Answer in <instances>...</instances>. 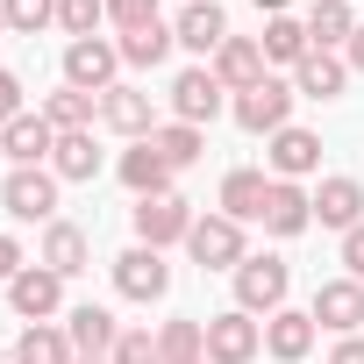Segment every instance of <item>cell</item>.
I'll use <instances>...</instances> for the list:
<instances>
[{
    "mask_svg": "<svg viewBox=\"0 0 364 364\" xmlns=\"http://www.w3.org/2000/svg\"><path fill=\"white\" fill-rule=\"evenodd\" d=\"M58 186L65 178L50 171V164H29V171H8V186H0V208H8L15 222H58Z\"/></svg>",
    "mask_w": 364,
    "mask_h": 364,
    "instance_id": "6da1fadb",
    "label": "cell"
},
{
    "mask_svg": "<svg viewBox=\"0 0 364 364\" xmlns=\"http://www.w3.org/2000/svg\"><path fill=\"white\" fill-rule=\"evenodd\" d=\"M293 79H257L250 93H236L229 107H236V122L250 129V136H279V129H293Z\"/></svg>",
    "mask_w": 364,
    "mask_h": 364,
    "instance_id": "7a4b0ae2",
    "label": "cell"
},
{
    "mask_svg": "<svg viewBox=\"0 0 364 364\" xmlns=\"http://www.w3.org/2000/svg\"><path fill=\"white\" fill-rule=\"evenodd\" d=\"M286 286H293V272H286V257H243L236 264V307L243 314H279L286 307Z\"/></svg>",
    "mask_w": 364,
    "mask_h": 364,
    "instance_id": "3957f363",
    "label": "cell"
},
{
    "mask_svg": "<svg viewBox=\"0 0 364 364\" xmlns=\"http://www.w3.org/2000/svg\"><path fill=\"white\" fill-rule=\"evenodd\" d=\"M114 72H122V43H107V36H79V43H65V86H79V93H107V86H122Z\"/></svg>",
    "mask_w": 364,
    "mask_h": 364,
    "instance_id": "277c9868",
    "label": "cell"
},
{
    "mask_svg": "<svg viewBox=\"0 0 364 364\" xmlns=\"http://www.w3.org/2000/svg\"><path fill=\"white\" fill-rule=\"evenodd\" d=\"M186 250H193L200 272H236V264L250 257V250H243V222H229V215H193Z\"/></svg>",
    "mask_w": 364,
    "mask_h": 364,
    "instance_id": "5b68a950",
    "label": "cell"
},
{
    "mask_svg": "<svg viewBox=\"0 0 364 364\" xmlns=\"http://www.w3.org/2000/svg\"><path fill=\"white\" fill-rule=\"evenodd\" d=\"M114 293H122V300H136V307L164 300V293H171V264H164V250H150V243L122 250V257H114Z\"/></svg>",
    "mask_w": 364,
    "mask_h": 364,
    "instance_id": "8992f818",
    "label": "cell"
},
{
    "mask_svg": "<svg viewBox=\"0 0 364 364\" xmlns=\"http://www.w3.org/2000/svg\"><path fill=\"white\" fill-rule=\"evenodd\" d=\"M264 350V321L229 307V314H208V364H250Z\"/></svg>",
    "mask_w": 364,
    "mask_h": 364,
    "instance_id": "52a82bcc",
    "label": "cell"
},
{
    "mask_svg": "<svg viewBox=\"0 0 364 364\" xmlns=\"http://www.w3.org/2000/svg\"><path fill=\"white\" fill-rule=\"evenodd\" d=\"M222 100H229V86L215 79V65H186V72H178L171 79V122H215L222 114Z\"/></svg>",
    "mask_w": 364,
    "mask_h": 364,
    "instance_id": "ba28073f",
    "label": "cell"
},
{
    "mask_svg": "<svg viewBox=\"0 0 364 364\" xmlns=\"http://www.w3.org/2000/svg\"><path fill=\"white\" fill-rule=\"evenodd\" d=\"M186 236H193V200H178V193L136 200V243L164 250V243H186Z\"/></svg>",
    "mask_w": 364,
    "mask_h": 364,
    "instance_id": "9c48e42d",
    "label": "cell"
},
{
    "mask_svg": "<svg viewBox=\"0 0 364 364\" xmlns=\"http://www.w3.org/2000/svg\"><path fill=\"white\" fill-rule=\"evenodd\" d=\"M8 307H15L22 321H50V314L65 307V279H58L50 264H22L15 286H8Z\"/></svg>",
    "mask_w": 364,
    "mask_h": 364,
    "instance_id": "30bf717a",
    "label": "cell"
},
{
    "mask_svg": "<svg viewBox=\"0 0 364 364\" xmlns=\"http://www.w3.org/2000/svg\"><path fill=\"white\" fill-rule=\"evenodd\" d=\"M314 328H336V336H357L364 328V286L357 279H321L314 286Z\"/></svg>",
    "mask_w": 364,
    "mask_h": 364,
    "instance_id": "8fae6325",
    "label": "cell"
},
{
    "mask_svg": "<svg viewBox=\"0 0 364 364\" xmlns=\"http://www.w3.org/2000/svg\"><path fill=\"white\" fill-rule=\"evenodd\" d=\"M50 150H58V129L43 122V107H36V114H15L8 129H0V157H8L15 171H29V164H50Z\"/></svg>",
    "mask_w": 364,
    "mask_h": 364,
    "instance_id": "7c38bea8",
    "label": "cell"
},
{
    "mask_svg": "<svg viewBox=\"0 0 364 364\" xmlns=\"http://www.w3.org/2000/svg\"><path fill=\"white\" fill-rule=\"evenodd\" d=\"M100 122H107L114 136H136V143L157 136V107H150L143 86H107V93H100Z\"/></svg>",
    "mask_w": 364,
    "mask_h": 364,
    "instance_id": "4fadbf2b",
    "label": "cell"
},
{
    "mask_svg": "<svg viewBox=\"0 0 364 364\" xmlns=\"http://www.w3.org/2000/svg\"><path fill=\"white\" fill-rule=\"evenodd\" d=\"M171 36L186 43V50H200V58H215V50L229 43V15L215 8V0H186V8H178V22H171Z\"/></svg>",
    "mask_w": 364,
    "mask_h": 364,
    "instance_id": "5bb4252c",
    "label": "cell"
},
{
    "mask_svg": "<svg viewBox=\"0 0 364 364\" xmlns=\"http://www.w3.org/2000/svg\"><path fill=\"white\" fill-rule=\"evenodd\" d=\"M264 229H272V236H307V229H314V193H300L293 178H272V193H264Z\"/></svg>",
    "mask_w": 364,
    "mask_h": 364,
    "instance_id": "9a60e30c",
    "label": "cell"
},
{
    "mask_svg": "<svg viewBox=\"0 0 364 364\" xmlns=\"http://www.w3.org/2000/svg\"><path fill=\"white\" fill-rule=\"evenodd\" d=\"M264 157H272L279 178H293V186H300V178L321 164V136H314V129H279V136H264Z\"/></svg>",
    "mask_w": 364,
    "mask_h": 364,
    "instance_id": "2e32d148",
    "label": "cell"
},
{
    "mask_svg": "<svg viewBox=\"0 0 364 364\" xmlns=\"http://www.w3.org/2000/svg\"><path fill=\"white\" fill-rule=\"evenodd\" d=\"M215 79H222L229 93H250L257 79H272V72H264V43H257V36H229V43L215 50Z\"/></svg>",
    "mask_w": 364,
    "mask_h": 364,
    "instance_id": "e0dca14e",
    "label": "cell"
},
{
    "mask_svg": "<svg viewBox=\"0 0 364 364\" xmlns=\"http://www.w3.org/2000/svg\"><path fill=\"white\" fill-rule=\"evenodd\" d=\"M65 336H72V350H79V357H114L122 321H114L107 307H93V300H86V307H72V314H65Z\"/></svg>",
    "mask_w": 364,
    "mask_h": 364,
    "instance_id": "ac0fdd59",
    "label": "cell"
},
{
    "mask_svg": "<svg viewBox=\"0 0 364 364\" xmlns=\"http://www.w3.org/2000/svg\"><path fill=\"white\" fill-rule=\"evenodd\" d=\"M343 86H350V65H343L336 50H307V58L293 65V93H300V100H336Z\"/></svg>",
    "mask_w": 364,
    "mask_h": 364,
    "instance_id": "d6986e66",
    "label": "cell"
},
{
    "mask_svg": "<svg viewBox=\"0 0 364 364\" xmlns=\"http://www.w3.org/2000/svg\"><path fill=\"white\" fill-rule=\"evenodd\" d=\"M36 264H50L58 279H79V272L93 264L86 229H79V222H50V229H43V257H36Z\"/></svg>",
    "mask_w": 364,
    "mask_h": 364,
    "instance_id": "ffe728a7",
    "label": "cell"
},
{
    "mask_svg": "<svg viewBox=\"0 0 364 364\" xmlns=\"http://www.w3.org/2000/svg\"><path fill=\"white\" fill-rule=\"evenodd\" d=\"M114 171H122V186H129L136 200H157V193H171V164H164L150 143H129Z\"/></svg>",
    "mask_w": 364,
    "mask_h": 364,
    "instance_id": "44dd1931",
    "label": "cell"
},
{
    "mask_svg": "<svg viewBox=\"0 0 364 364\" xmlns=\"http://www.w3.org/2000/svg\"><path fill=\"white\" fill-rule=\"evenodd\" d=\"M314 222L350 236V229L364 222V186H357V178H321V193H314Z\"/></svg>",
    "mask_w": 364,
    "mask_h": 364,
    "instance_id": "7402d4cb",
    "label": "cell"
},
{
    "mask_svg": "<svg viewBox=\"0 0 364 364\" xmlns=\"http://www.w3.org/2000/svg\"><path fill=\"white\" fill-rule=\"evenodd\" d=\"M264 350H272L279 364H300V357L314 350V314H300V307H279V314L264 321Z\"/></svg>",
    "mask_w": 364,
    "mask_h": 364,
    "instance_id": "603a6c76",
    "label": "cell"
},
{
    "mask_svg": "<svg viewBox=\"0 0 364 364\" xmlns=\"http://www.w3.org/2000/svg\"><path fill=\"white\" fill-rule=\"evenodd\" d=\"M264 193H272V178L243 164V171L222 178V215H229V222H264Z\"/></svg>",
    "mask_w": 364,
    "mask_h": 364,
    "instance_id": "cb8c5ba5",
    "label": "cell"
},
{
    "mask_svg": "<svg viewBox=\"0 0 364 364\" xmlns=\"http://www.w3.org/2000/svg\"><path fill=\"white\" fill-rule=\"evenodd\" d=\"M15 364H79V350H72V336L58 321H29L22 343H15Z\"/></svg>",
    "mask_w": 364,
    "mask_h": 364,
    "instance_id": "d4e9b609",
    "label": "cell"
},
{
    "mask_svg": "<svg viewBox=\"0 0 364 364\" xmlns=\"http://www.w3.org/2000/svg\"><path fill=\"white\" fill-rule=\"evenodd\" d=\"M350 36H357L350 0H314V8H307V43H314V50H343Z\"/></svg>",
    "mask_w": 364,
    "mask_h": 364,
    "instance_id": "484cf974",
    "label": "cell"
},
{
    "mask_svg": "<svg viewBox=\"0 0 364 364\" xmlns=\"http://www.w3.org/2000/svg\"><path fill=\"white\" fill-rule=\"evenodd\" d=\"M50 171H58V178H72V186L100 178V150H93V129H72V136H58V150H50Z\"/></svg>",
    "mask_w": 364,
    "mask_h": 364,
    "instance_id": "4316f807",
    "label": "cell"
},
{
    "mask_svg": "<svg viewBox=\"0 0 364 364\" xmlns=\"http://www.w3.org/2000/svg\"><path fill=\"white\" fill-rule=\"evenodd\" d=\"M157 357L164 364H200L208 357V321H157Z\"/></svg>",
    "mask_w": 364,
    "mask_h": 364,
    "instance_id": "83f0119b",
    "label": "cell"
},
{
    "mask_svg": "<svg viewBox=\"0 0 364 364\" xmlns=\"http://www.w3.org/2000/svg\"><path fill=\"white\" fill-rule=\"evenodd\" d=\"M264 65H300L314 43H307V22H293V15H264Z\"/></svg>",
    "mask_w": 364,
    "mask_h": 364,
    "instance_id": "f1b7e54d",
    "label": "cell"
},
{
    "mask_svg": "<svg viewBox=\"0 0 364 364\" xmlns=\"http://www.w3.org/2000/svg\"><path fill=\"white\" fill-rule=\"evenodd\" d=\"M93 114H100V93H79V86H58V93L43 100V122H50L58 136H72V129H93Z\"/></svg>",
    "mask_w": 364,
    "mask_h": 364,
    "instance_id": "f546056e",
    "label": "cell"
},
{
    "mask_svg": "<svg viewBox=\"0 0 364 364\" xmlns=\"http://www.w3.org/2000/svg\"><path fill=\"white\" fill-rule=\"evenodd\" d=\"M150 150L171 164V171H186V164H200V150H208V136L193 129V122H157V136H150Z\"/></svg>",
    "mask_w": 364,
    "mask_h": 364,
    "instance_id": "4dcf8cb0",
    "label": "cell"
},
{
    "mask_svg": "<svg viewBox=\"0 0 364 364\" xmlns=\"http://www.w3.org/2000/svg\"><path fill=\"white\" fill-rule=\"evenodd\" d=\"M171 43H178V36H171L164 22H150V29H129V36H122V65H136V72H157V65L171 58Z\"/></svg>",
    "mask_w": 364,
    "mask_h": 364,
    "instance_id": "1f68e13d",
    "label": "cell"
},
{
    "mask_svg": "<svg viewBox=\"0 0 364 364\" xmlns=\"http://www.w3.org/2000/svg\"><path fill=\"white\" fill-rule=\"evenodd\" d=\"M8 8V36H43L58 22V0H0Z\"/></svg>",
    "mask_w": 364,
    "mask_h": 364,
    "instance_id": "d6a6232c",
    "label": "cell"
},
{
    "mask_svg": "<svg viewBox=\"0 0 364 364\" xmlns=\"http://www.w3.org/2000/svg\"><path fill=\"white\" fill-rule=\"evenodd\" d=\"M100 22H107V0H58V29L79 43V36H100Z\"/></svg>",
    "mask_w": 364,
    "mask_h": 364,
    "instance_id": "836d02e7",
    "label": "cell"
},
{
    "mask_svg": "<svg viewBox=\"0 0 364 364\" xmlns=\"http://www.w3.org/2000/svg\"><path fill=\"white\" fill-rule=\"evenodd\" d=\"M107 364H164V357H157V336L150 328H122V343H114Z\"/></svg>",
    "mask_w": 364,
    "mask_h": 364,
    "instance_id": "e575fe53",
    "label": "cell"
},
{
    "mask_svg": "<svg viewBox=\"0 0 364 364\" xmlns=\"http://www.w3.org/2000/svg\"><path fill=\"white\" fill-rule=\"evenodd\" d=\"M107 22L129 36V29H150L157 22V0H107Z\"/></svg>",
    "mask_w": 364,
    "mask_h": 364,
    "instance_id": "d590c367",
    "label": "cell"
},
{
    "mask_svg": "<svg viewBox=\"0 0 364 364\" xmlns=\"http://www.w3.org/2000/svg\"><path fill=\"white\" fill-rule=\"evenodd\" d=\"M15 114H29V107H22V79H15V72H0V129H8Z\"/></svg>",
    "mask_w": 364,
    "mask_h": 364,
    "instance_id": "8d00e7d4",
    "label": "cell"
},
{
    "mask_svg": "<svg viewBox=\"0 0 364 364\" xmlns=\"http://www.w3.org/2000/svg\"><path fill=\"white\" fill-rule=\"evenodd\" d=\"M343 264H350V279L364 286V222H357V229L343 236Z\"/></svg>",
    "mask_w": 364,
    "mask_h": 364,
    "instance_id": "74e56055",
    "label": "cell"
},
{
    "mask_svg": "<svg viewBox=\"0 0 364 364\" xmlns=\"http://www.w3.org/2000/svg\"><path fill=\"white\" fill-rule=\"evenodd\" d=\"M29 257H22V243L15 236H0V286H15V272H22Z\"/></svg>",
    "mask_w": 364,
    "mask_h": 364,
    "instance_id": "f35d334b",
    "label": "cell"
},
{
    "mask_svg": "<svg viewBox=\"0 0 364 364\" xmlns=\"http://www.w3.org/2000/svg\"><path fill=\"white\" fill-rule=\"evenodd\" d=\"M328 364H364V336H343V343L328 350Z\"/></svg>",
    "mask_w": 364,
    "mask_h": 364,
    "instance_id": "ab89813d",
    "label": "cell"
},
{
    "mask_svg": "<svg viewBox=\"0 0 364 364\" xmlns=\"http://www.w3.org/2000/svg\"><path fill=\"white\" fill-rule=\"evenodd\" d=\"M343 65H350V72H364V22H357V36L343 43Z\"/></svg>",
    "mask_w": 364,
    "mask_h": 364,
    "instance_id": "60d3db41",
    "label": "cell"
},
{
    "mask_svg": "<svg viewBox=\"0 0 364 364\" xmlns=\"http://www.w3.org/2000/svg\"><path fill=\"white\" fill-rule=\"evenodd\" d=\"M257 8H264V15H286V8H293V0H257Z\"/></svg>",
    "mask_w": 364,
    "mask_h": 364,
    "instance_id": "b9f144b4",
    "label": "cell"
},
{
    "mask_svg": "<svg viewBox=\"0 0 364 364\" xmlns=\"http://www.w3.org/2000/svg\"><path fill=\"white\" fill-rule=\"evenodd\" d=\"M0 36H8V8H0Z\"/></svg>",
    "mask_w": 364,
    "mask_h": 364,
    "instance_id": "7bdbcfd3",
    "label": "cell"
},
{
    "mask_svg": "<svg viewBox=\"0 0 364 364\" xmlns=\"http://www.w3.org/2000/svg\"><path fill=\"white\" fill-rule=\"evenodd\" d=\"M79 364H107V357H79Z\"/></svg>",
    "mask_w": 364,
    "mask_h": 364,
    "instance_id": "ee69618b",
    "label": "cell"
},
{
    "mask_svg": "<svg viewBox=\"0 0 364 364\" xmlns=\"http://www.w3.org/2000/svg\"><path fill=\"white\" fill-rule=\"evenodd\" d=\"M200 364H208V357H200Z\"/></svg>",
    "mask_w": 364,
    "mask_h": 364,
    "instance_id": "f6af8a7d",
    "label": "cell"
}]
</instances>
